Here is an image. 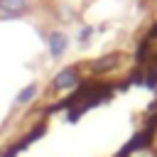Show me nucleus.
Listing matches in <instances>:
<instances>
[{
	"instance_id": "f257e3e1",
	"label": "nucleus",
	"mask_w": 157,
	"mask_h": 157,
	"mask_svg": "<svg viewBox=\"0 0 157 157\" xmlns=\"http://www.w3.org/2000/svg\"><path fill=\"white\" fill-rule=\"evenodd\" d=\"M78 81H81V78H78V69H76V66H66V69H61V71L52 78L49 91H52V93H64V91L76 88Z\"/></svg>"
},
{
	"instance_id": "39448f33",
	"label": "nucleus",
	"mask_w": 157,
	"mask_h": 157,
	"mask_svg": "<svg viewBox=\"0 0 157 157\" xmlns=\"http://www.w3.org/2000/svg\"><path fill=\"white\" fill-rule=\"evenodd\" d=\"M115 59H118V54L101 56V59H96V61L91 64V71H96V74H103L105 69H113V66H115Z\"/></svg>"
},
{
	"instance_id": "20e7f679",
	"label": "nucleus",
	"mask_w": 157,
	"mask_h": 157,
	"mask_svg": "<svg viewBox=\"0 0 157 157\" xmlns=\"http://www.w3.org/2000/svg\"><path fill=\"white\" fill-rule=\"evenodd\" d=\"M37 96H39V83H37V81H32V83H27V86L15 96V103H17V105H29Z\"/></svg>"
},
{
	"instance_id": "f03ea898",
	"label": "nucleus",
	"mask_w": 157,
	"mask_h": 157,
	"mask_svg": "<svg viewBox=\"0 0 157 157\" xmlns=\"http://www.w3.org/2000/svg\"><path fill=\"white\" fill-rule=\"evenodd\" d=\"M66 49H69V37H66V32L54 29V32H49V34H47V52H49V56H52V59L64 56V52H66Z\"/></svg>"
},
{
	"instance_id": "7ed1b4c3",
	"label": "nucleus",
	"mask_w": 157,
	"mask_h": 157,
	"mask_svg": "<svg viewBox=\"0 0 157 157\" xmlns=\"http://www.w3.org/2000/svg\"><path fill=\"white\" fill-rule=\"evenodd\" d=\"M32 7V0H0V12L5 17H17L25 15Z\"/></svg>"
},
{
	"instance_id": "423d86ee",
	"label": "nucleus",
	"mask_w": 157,
	"mask_h": 157,
	"mask_svg": "<svg viewBox=\"0 0 157 157\" xmlns=\"http://www.w3.org/2000/svg\"><path fill=\"white\" fill-rule=\"evenodd\" d=\"M91 37H93V27H91V25L81 27V32H78V44H81V47H86Z\"/></svg>"
}]
</instances>
